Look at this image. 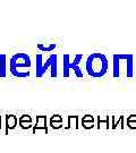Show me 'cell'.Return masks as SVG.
I'll return each instance as SVG.
<instances>
[{"label":"cell","instance_id":"7c38bea8","mask_svg":"<svg viewBox=\"0 0 136 153\" xmlns=\"http://www.w3.org/2000/svg\"><path fill=\"white\" fill-rule=\"evenodd\" d=\"M98 125H97V127H98V129H100L101 127H102V125H104V128L106 129H110V117L109 116H106L104 118H101L100 116H99L98 118H97V121H95Z\"/></svg>","mask_w":136,"mask_h":153},{"label":"cell","instance_id":"ba28073f","mask_svg":"<svg viewBox=\"0 0 136 153\" xmlns=\"http://www.w3.org/2000/svg\"><path fill=\"white\" fill-rule=\"evenodd\" d=\"M121 76V71H120V59L118 55L112 56V77L114 78H119Z\"/></svg>","mask_w":136,"mask_h":153},{"label":"cell","instance_id":"44dd1931","mask_svg":"<svg viewBox=\"0 0 136 153\" xmlns=\"http://www.w3.org/2000/svg\"><path fill=\"white\" fill-rule=\"evenodd\" d=\"M129 121H136V115H131L127 117V123Z\"/></svg>","mask_w":136,"mask_h":153},{"label":"cell","instance_id":"30bf717a","mask_svg":"<svg viewBox=\"0 0 136 153\" xmlns=\"http://www.w3.org/2000/svg\"><path fill=\"white\" fill-rule=\"evenodd\" d=\"M78 120L80 117L78 116H68V121H67V126L65 128L66 129H78L80 125H78Z\"/></svg>","mask_w":136,"mask_h":153},{"label":"cell","instance_id":"7a4b0ae2","mask_svg":"<svg viewBox=\"0 0 136 153\" xmlns=\"http://www.w3.org/2000/svg\"><path fill=\"white\" fill-rule=\"evenodd\" d=\"M32 69V59L26 52H16L10 58L9 71L16 78H28Z\"/></svg>","mask_w":136,"mask_h":153},{"label":"cell","instance_id":"4fadbf2b","mask_svg":"<svg viewBox=\"0 0 136 153\" xmlns=\"http://www.w3.org/2000/svg\"><path fill=\"white\" fill-rule=\"evenodd\" d=\"M6 56L5 55H0V77H5L6 76Z\"/></svg>","mask_w":136,"mask_h":153},{"label":"cell","instance_id":"ac0fdd59","mask_svg":"<svg viewBox=\"0 0 136 153\" xmlns=\"http://www.w3.org/2000/svg\"><path fill=\"white\" fill-rule=\"evenodd\" d=\"M18 121H32V117L28 115H23L19 117Z\"/></svg>","mask_w":136,"mask_h":153},{"label":"cell","instance_id":"8992f818","mask_svg":"<svg viewBox=\"0 0 136 153\" xmlns=\"http://www.w3.org/2000/svg\"><path fill=\"white\" fill-rule=\"evenodd\" d=\"M42 129L48 133V126H47V116H38L36 117V124L33 125V134H36V131Z\"/></svg>","mask_w":136,"mask_h":153},{"label":"cell","instance_id":"d6986e66","mask_svg":"<svg viewBox=\"0 0 136 153\" xmlns=\"http://www.w3.org/2000/svg\"><path fill=\"white\" fill-rule=\"evenodd\" d=\"M50 121H64V119H62V117L60 115H54V116H51Z\"/></svg>","mask_w":136,"mask_h":153},{"label":"cell","instance_id":"ffe728a7","mask_svg":"<svg viewBox=\"0 0 136 153\" xmlns=\"http://www.w3.org/2000/svg\"><path fill=\"white\" fill-rule=\"evenodd\" d=\"M127 127L129 129H136V121H129V123H127Z\"/></svg>","mask_w":136,"mask_h":153},{"label":"cell","instance_id":"5bb4252c","mask_svg":"<svg viewBox=\"0 0 136 153\" xmlns=\"http://www.w3.org/2000/svg\"><path fill=\"white\" fill-rule=\"evenodd\" d=\"M97 126L95 121H82V127L84 129H93Z\"/></svg>","mask_w":136,"mask_h":153},{"label":"cell","instance_id":"e0dca14e","mask_svg":"<svg viewBox=\"0 0 136 153\" xmlns=\"http://www.w3.org/2000/svg\"><path fill=\"white\" fill-rule=\"evenodd\" d=\"M82 121H95V117L92 115H85L82 117Z\"/></svg>","mask_w":136,"mask_h":153},{"label":"cell","instance_id":"7402d4cb","mask_svg":"<svg viewBox=\"0 0 136 153\" xmlns=\"http://www.w3.org/2000/svg\"><path fill=\"white\" fill-rule=\"evenodd\" d=\"M0 131H1V116H0Z\"/></svg>","mask_w":136,"mask_h":153},{"label":"cell","instance_id":"9c48e42d","mask_svg":"<svg viewBox=\"0 0 136 153\" xmlns=\"http://www.w3.org/2000/svg\"><path fill=\"white\" fill-rule=\"evenodd\" d=\"M17 117L15 115L6 116V134L11 129H15L17 126Z\"/></svg>","mask_w":136,"mask_h":153},{"label":"cell","instance_id":"6da1fadb","mask_svg":"<svg viewBox=\"0 0 136 153\" xmlns=\"http://www.w3.org/2000/svg\"><path fill=\"white\" fill-rule=\"evenodd\" d=\"M109 61L102 52H93L85 59V71L92 78H102L108 74Z\"/></svg>","mask_w":136,"mask_h":153},{"label":"cell","instance_id":"52a82bcc","mask_svg":"<svg viewBox=\"0 0 136 153\" xmlns=\"http://www.w3.org/2000/svg\"><path fill=\"white\" fill-rule=\"evenodd\" d=\"M124 121H125V117L124 116H118V118H117V116H111L110 117V129L114 131L118 127H119L120 129H124L125 128Z\"/></svg>","mask_w":136,"mask_h":153},{"label":"cell","instance_id":"9a60e30c","mask_svg":"<svg viewBox=\"0 0 136 153\" xmlns=\"http://www.w3.org/2000/svg\"><path fill=\"white\" fill-rule=\"evenodd\" d=\"M50 127L52 129H61L64 127V121H50Z\"/></svg>","mask_w":136,"mask_h":153},{"label":"cell","instance_id":"2e32d148","mask_svg":"<svg viewBox=\"0 0 136 153\" xmlns=\"http://www.w3.org/2000/svg\"><path fill=\"white\" fill-rule=\"evenodd\" d=\"M19 127L22 129H30L33 127L32 121H19Z\"/></svg>","mask_w":136,"mask_h":153},{"label":"cell","instance_id":"277c9868","mask_svg":"<svg viewBox=\"0 0 136 153\" xmlns=\"http://www.w3.org/2000/svg\"><path fill=\"white\" fill-rule=\"evenodd\" d=\"M82 60H83V55L81 53L74 56L69 55V53L64 55L62 57V76L84 79V74L81 68Z\"/></svg>","mask_w":136,"mask_h":153},{"label":"cell","instance_id":"5b68a950","mask_svg":"<svg viewBox=\"0 0 136 153\" xmlns=\"http://www.w3.org/2000/svg\"><path fill=\"white\" fill-rule=\"evenodd\" d=\"M118 57L120 60L124 61V76L127 78L134 76V56L131 53L127 55L119 53Z\"/></svg>","mask_w":136,"mask_h":153},{"label":"cell","instance_id":"3957f363","mask_svg":"<svg viewBox=\"0 0 136 153\" xmlns=\"http://www.w3.org/2000/svg\"><path fill=\"white\" fill-rule=\"evenodd\" d=\"M35 61H36V67H35L36 77L41 78L47 74V71H50V77L57 78L58 76V56L56 53H51L47 59L44 58L42 53H39L35 57Z\"/></svg>","mask_w":136,"mask_h":153},{"label":"cell","instance_id":"8fae6325","mask_svg":"<svg viewBox=\"0 0 136 153\" xmlns=\"http://www.w3.org/2000/svg\"><path fill=\"white\" fill-rule=\"evenodd\" d=\"M36 47L41 52H52L57 48V43H38Z\"/></svg>","mask_w":136,"mask_h":153}]
</instances>
